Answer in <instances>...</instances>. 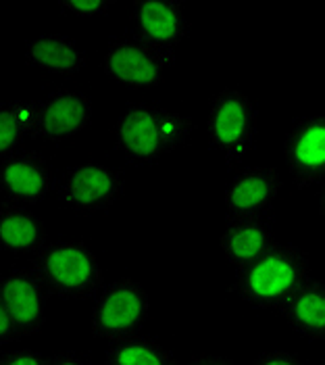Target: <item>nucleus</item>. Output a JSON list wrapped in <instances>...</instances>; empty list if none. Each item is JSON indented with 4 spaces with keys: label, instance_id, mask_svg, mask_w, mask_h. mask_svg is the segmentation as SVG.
Returning a JSON list of instances; mask_svg holds the SVG:
<instances>
[{
    "label": "nucleus",
    "instance_id": "1",
    "mask_svg": "<svg viewBox=\"0 0 325 365\" xmlns=\"http://www.w3.org/2000/svg\"><path fill=\"white\" fill-rule=\"evenodd\" d=\"M306 282V255L292 245H273L263 257L238 269L232 290L248 305L282 309Z\"/></svg>",
    "mask_w": 325,
    "mask_h": 365
},
{
    "label": "nucleus",
    "instance_id": "2",
    "mask_svg": "<svg viewBox=\"0 0 325 365\" xmlns=\"http://www.w3.org/2000/svg\"><path fill=\"white\" fill-rule=\"evenodd\" d=\"M192 134V121L182 113L155 105H134L121 113L115 125L119 153L135 165H153Z\"/></svg>",
    "mask_w": 325,
    "mask_h": 365
},
{
    "label": "nucleus",
    "instance_id": "3",
    "mask_svg": "<svg viewBox=\"0 0 325 365\" xmlns=\"http://www.w3.org/2000/svg\"><path fill=\"white\" fill-rule=\"evenodd\" d=\"M31 272L48 294L78 301L103 290V269L94 253L83 242H54L42 247Z\"/></svg>",
    "mask_w": 325,
    "mask_h": 365
},
{
    "label": "nucleus",
    "instance_id": "4",
    "mask_svg": "<svg viewBox=\"0 0 325 365\" xmlns=\"http://www.w3.org/2000/svg\"><path fill=\"white\" fill-rule=\"evenodd\" d=\"M209 140L227 163H238L257 138V107L238 90L219 92L207 121Z\"/></svg>",
    "mask_w": 325,
    "mask_h": 365
},
{
    "label": "nucleus",
    "instance_id": "5",
    "mask_svg": "<svg viewBox=\"0 0 325 365\" xmlns=\"http://www.w3.org/2000/svg\"><path fill=\"white\" fill-rule=\"evenodd\" d=\"M148 294L135 280L123 278L105 286L92 309L94 334L108 340L134 336L148 317Z\"/></svg>",
    "mask_w": 325,
    "mask_h": 365
},
{
    "label": "nucleus",
    "instance_id": "6",
    "mask_svg": "<svg viewBox=\"0 0 325 365\" xmlns=\"http://www.w3.org/2000/svg\"><path fill=\"white\" fill-rule=\"evenodd\" d=\"M123 192V175L105 163H81L58 182V197L80 213H100L113 207Z\"/></svg>",
    "mask_w": 325,
    "mask_h": 365
},
{
    "label": "nucleus",
    "instance_id": "7",
    "mask_svg": "<svg viewBox=\"0 0 325 365\" xmlns=\"http://www.w3.org/2000/svg\"><path fill=\"white\" fill-rule=\"evenodd\" d=\"M173 58L165 56L140 38H119L108 44L103 67L108 78L130 88H155L162 82L165 67Z\"/></svg>",
    "mask_w": 325,
    "mask_h": 365
},
{
    "label": "nucleus",
    "instance_id": "8",
    "mask_svg": "<svg viewBox=\"0 0 325 365\" xmlns=\"http://www.w3.org/2000/svg\"><path fill=\"white\" fill-rule=\"evenodd\" d=\"M284 150L298 188L325 182V115L298 119L286 136Z\"/></svg>",
    "mask_w": 325,
    "mask_h": 365
},
{
    "label": "nucleus",
    "instance_id": "9",
    "mask_svg": "<svg viewBox=\"0 0 325 365\" xmlns=\"http://www.w3.org/2000/svg\"><path fill=\"white\" fill-rule=\"evenodd\" d=\"M0 301L19 338L36 334L46 322L48 292L29 269H15L0 278Z\"/></svg>",
    "mask_w": 325,
    "mask_h": 365
},
{
    "label": "nucleus",
    "instance_id": "10",
    "mask_svg": "<svg viewBox=\"0 0 325 365\" xmlns=\"http://www.w3.org/2000/svg\"><path fill=\"white\" fill-rule=\"evenodd\" d=\"M135 38L175 61V48L188 34L184 6L175 0H140L134 4Z\"/></svg>",
    "mask_w": 325,
    "mask_h": 365
},
{
    "label": "nucleus",
    "instance_id": "11",
    "mask_svg": "<svg viewBox=\"0 0 325 365\" xmlns=\"http://www.w3.org/2000/svg\"><path fill=\"white\" fill-rule=\"evenodd\" d=\"M282 192L277 171L267 165L242 169L225 190V211L232 217H263Z\"/></svg>",
    "mask_w": 325,
    "mask_h": 365
},
{
    "label": "nucleus",
    "instance_id": "12",
    "mask_svg": "<svg viewBox=\"0 0 325 365\" xmlns=\"http://www.w3.org/2000/svg\"><path fill=\"white\" fill-rule=\"evenodd\" d=\"M92 115L90 98L76 90H56L36 105L33 136L67 140L81 132Z\"/></svg>",
    "mask_w": 325,
    "mask_h": 365
},
{
    "label": "nucleus",
    "instance_id": "13",
    "mask_svg": "<svg viewBox=\"0 0 325 365\" xmlns=\"http://www.w3.org/2000/svg\"><path fill=\"white\" fill-rule=\"evenodd\" d=\"M51 169L38 153H13L0 159V192L15 202H40L51 190Z\"/></svg>",
    "mask_w": 325,
    "mask_h": 365
},
{
    "label": "nucleus",
    "instance_id": "14",
    "mask_svg": "<svg viewBox=\"0 0 325 365\" xmlns=\"http://www.w3.org/2000/svg\"><path fill=\"white\" fill-rule=\"evenodd\" d=\"M273 245V227L263 217H232L221 234V251L238 269L263 257Z\"/></svg>",
    "mask_w": 325,
    "mask_h": 365
},
{
    "label": "nucleus",
    "instance_id": "15",
    "mask_svg": "<svg viewBox=\"0 0 325 365\" xmlns=\"http://www.w3.org/2000/svg\"><path fill=\"white\" fill-rule=\"evenodd\" d=\"M26 61L38 69L56 76H76L86 65V53L69 36L44 34L27 44Z\"/></svg>",
    "mask_w": 325,
    "mask_h": 365
},
{
    "label": "nucleus",
    "instance_id": "16",
    "mask_svg": "<svg viewBox=\"0 0 325 365\" xmlns=\"http://www.w3.org/2000/svg\"><path fill=\"white\" fill-rule=\"evenodd\" d=\"M288 326L306 340H325V282L309 280L282 307Z\"/></svg>",
    "mask_w": 325,
    "mask_h": 365
},
{
    "label": "nucleus",
    "instance_id": "17",
    "mask_svg": "<svg viewBox=\"0 0 325 365\" xmlns=\"http://www.w3.org/2000/svg\"><path fill=\"white\" fill-rule=\"evenodd\" d=\"M46 230L21 205H0V249L9 253H33L44 247Z\"/></svg>",
    "mask_w": 325,
    "mask_h": 365
},
{
    "label": "nucleus",
    "instance_id": "18",
    "mask_svg": "<svg viewBox=\"0 0 325 365\" xmlns=\"http://www.w3.org/2000/svg\"><path fill=\"white\" fill-rule=\"evenodd\" d=\"M105 365H177L175 355L153 338L134 336L113 340Z\"/></svg>",
    "mask_w": 325,
    "mask_h": 365
},
{
    "label": "nucleus",
    "instance_id": "19",
    "mask_svg": "<svg viewBox=\"0 0 325 365\" xmlns=\"http://www.w3.org/2000/svg\"><path fill=\"white\" fill-rule=\"evenodd\" d=\"M33 117L36 105L13 101L0 105V159H6L15 153V148L33 136Z\"/></svg>",
    "mask_w": 325,
    "mask_h": 365
},
{
    "label": "nucleus",
    "instance_id": "20",
    "mask_svg": "<svg viewBox=\"0 0 325 365\" xmlns=\"http://www.w3.org/2000/svg\"><path fill=\"white\" fill-rule=\"evenodd\" d=\"M0 365H48V359L31 349H17L0 355Z\"/></svg>",
    "mask_w": 325,
    "mask_h": 365
},
{
    "label": "nucleus",
    "instance_id": "21",
    "mask_svg": "<svg viewBox=\"0 0 325 365\" xmlns=\"http://www.w3.org/2000/svg\"><path fill=\"white\" fill-rule=\"evenodd\" d=\"M61 6L71 9L73 13H80V15H86V17H92V15L107 13L108 9L113 6V2L110 0H80V2H63Z\"/></svg>",
    "mask_w": 325,
    "mask_h": 365
},
{
    "label": "nucleus",
    "instance_id": "22",
    "mask_svg": "<svg viewBox=\"0 0 325 365\" xmlns=\"http://www.w3.org/2000/svg\"><path fill=\"white\" fill-rule=\"evenodd\" d=\"M250 365H309L306 361H302L300 357L286 353V351H269L259 355Z\"/></svg>",
    "mask_w": 325,
    "mask_h": 365
},
{
    "label": "nucleus",
    "instance_id": "23",
    "mask_svg": "<svg viewBox=\"0 0 325 365\" xmlns=\"http://www.w3.org/2000/svg\"><path fill=\"white\" fill-rule=\"evenodd\" d=\"M17 338H19V334H17V330H15L9 313H6L2 301H0V344H9V342H13Z\"/></svg>",
    "mask_w": 325,
    "mask_h": 365
},
{
    "label": "nucleus",
    "instance_id": "24",
    "mask_svg": "<svg viewBox=\"0 0 325 365\" xmlns=\"http://www.w3.org/2000/svg\"><path fill=\"white\" fill-rule=\"evenodd\" d=\"M48 365H90V361L80 353L67 351V353H58V355L51 357Z\"/></svg>",
    "mask_w": 325,
    "mask_h": 365
},
{
    "label": "nucleus",
    "instance_id": "25",
    "mask_svg": "<svg viewBox=\"0 0 325 365\" xmlns=\"http://www.w3.org/2000/svg\"><path fill=\"white\" fill-rule=\"evenodd\" d=\"M184 365H238L234 359L227 357H219V355H205V357H196Z\"/></svg>",
    "mask_w": 325,
    "mask_h": 365
},
{
    "label": "nucleus",
    "instance_id": "26",
    "mask_svg": "<svg viewBox=\"0 0 325 365\" xmlns=\"http://www.w3.org/2000/svg\"><path fill=\"white\" fill-rule=\"evenodd\" d=\"M319 213H321V217H324L325 222V182L324 186H321V190H319Z\"/></svg>",
    "mask_w": 325,
    "mask_h": 365
},
{
    "label": "nucleus",
    "instance_id": "27",
    "mask_svg": "<svg viewBox=\"0 0 325 365\" xmlns=\"http://www.w3.org/2000/svg\"><path fill=\"white\" fill-rule=\"evenodd\" d=\"M319 365H325V359H324V361H321V364H319Z\"/></svg>",
    "mask_w": 325,
    "mask_h": 365
}]
</instances>
